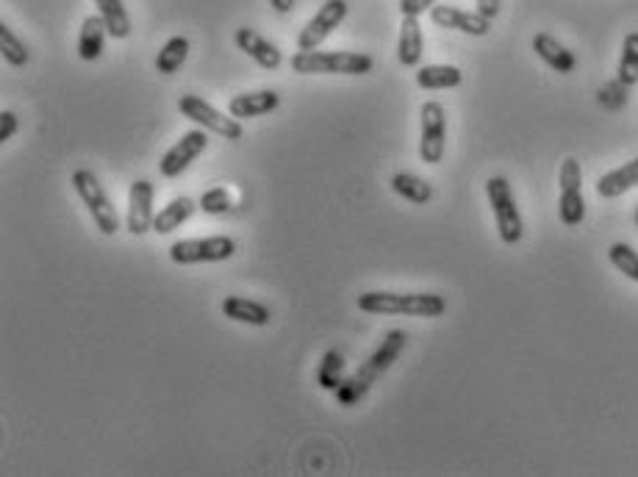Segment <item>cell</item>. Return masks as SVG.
<instances>
[{"label":"cell","mask_w":638,"mask_h":477,"mask_svg":"<svg viewBox=\"0 0 638 477\" xmlns=\"http://www.w3.org/2000/svg\"><path fill=\"white\" fill-rule=\"evenodd\" d=\"M636 225H638V206H636Z\"/></svg>","instance_id":"cell-35"},{"label":"cell","mask_w":638,"mask_h":477,"mask_svg":"<svg viewBox=\"0 0 638 477\" xmlns=\"http://www.w3.org/2000/svg\"><path fill=\"white\" fill-rule=\"evenodd\" d=\"M486 195H489L491 211H494V220H497L500 239L505 245H516L522 239V233H525V222H522V214H519L514 189L508 184V178H503V175L489 178L486 181Z\"/></svg>","instance_id":"cell-5"},{"label":"cell","mask_w":638,"mask_h":477,"mask_svg":"<svg viewBox=\"0 0 638 477\" xmlns=\"http://www.w3.org/2000/svg\"><path fill=\"white\" fill-rule=\"evenodd\" d=\"M0 50H3V59L12 64V67H25L28 59H31L28 45L6 23L0 25Z\"/></svg>","instance_id":"cell-28"},{"label":"cell","mask_w":638,"mask_h":477,"mask_svg":"<svg viewBox=\"0 0 638 477\" xmlns=\"http://www.w3.org/2000/svg\"><path fill=\"white\" fill-rule=\"evenodd\" d=\"M17 128H20L17 114H14V111H3V114H0V145L9 142V139L17 134Z\"/></svg>","instance_id":"cell-32"},{"label":"cell","mask_w":638,"mask_h":477,"mask_svg":"<svg viewBox=\"0 0 638 477\" xmlns=\"http://www.w3.org/2000/svg\"><path fill=\"white\" fill-rule=\"evenodd\" d=\"M436 6V0H400V14L403 17H419V14L430 12Z\"/></svg>","instance_id":"cell-31"},{"label":"cell","mask_w":638,"mask_h":477,"mask_svg":"<svg viewBox=\"0 0 638 477\" xmlns=\"http://www.w3.org/2000/svg\"><path fill=\"white\" fill-rule=\"evenodd\" d=\"M73 189L75 195L84 200L86 211L92 214V220L100 228L103 236H114L120 231V214L106 195V189L98 181V175L92 170H75L73 172Z\"/></svg>","instance_id":"cell-4"},{"label":"cell","mask_w":638,"mask_h":477,"mask_svg":"<svg viewBox=\"0 0 638 477\" xmlns=\"http://www.w3.org/2000/svg\"><path fill=\"white\" fill-rule=\"evenodd\" d=\"M98 14L103 17V23L109 28V34L114 39H128L131 37V17L125 12L123 0H95Z\"/></svg>","instance_id":"cell-24"},{"label":"cell","mask_w":638,"mask_h":477,"mask_svg":"<svg viewBox=\"0 0 638 477\" xmlns=\"http://www.w3.org/2000/svg\"><path fill=\"white\" fill-rule=\"evenodd\" d=\"M638 186V159L627 161L619 170H611L602 175L597 181V195L605 197V200H614V197H622L630 189Z\"/></svg>","instance_id":"cell-20"},{"label":"cell","mask_w":638,"mask_h":477,"mask_svg":"<svg viewBox=\"0 0 638 477\" xmlns=\"http://www.w3.org/2000/svg\"><path fill=\"white\" fill-rule=\"evenodd\" d=\"M422 139H419V159L425 164H439L447 145V111L439 100H428L422 111Z\"/></svg>","instance_id":"cell-9"},{"label":"cell","mask_w":638,"mask_h":477,"mask_svg":"<svg viewBox=\"0 0 638 477\" xmlns=\"http://www.w3.org/2000/svg\"><path fill=\"white\" fill-rule=\"evenodd\" d=\"M222 314L234 322H245V325H253V328H264L270 325V308L264 303H256V300H247V297H239V294H231L222 300Z\"/></svg>","instance_id":"cell-17"},{"label":"cell","mask_w":638,"mask_h":477,"mask_svg":"<svg viewBox=\"0 0 638 477\" xmlns=\"http://www.w3.org/2000/svg\"><path fill=\"white\" fill-rule=\"evenodd\" d=\"M197 206H200L203 214H211V217L228 214V211L234 208V195H231L225 186H214V189H209L206 195L197 200Z\"/></svg>","instance_id":"cell-30"},{"label":"cell","mask_w":638,"mask_h":477,"mask_svg":"<svg viewBox=\"0 0 638 477\" xmlns=\"http://www.w3.org/2000/svg\"><path fill=\"white\" fill-rule=\"evenodd\" d=\"M478 12L483 14V17L494 20L497 12H500V0H478Z\"/></svg>","instance_id":"cell-33"},{"label":"cell","mask_w":638,"mask_h":477,"mask_svg":"<svg viewBox=\"0 0 638 477\" xmlns=\"http://www.w3.org/2000/svg\"><path fill=\"white\" fill-rule=\"evenodd\" d=\"M405 344H408V336L403 331H389L386 336L381 339L378 344V350L369 355L367 361L361 364V367L350 375V378L342 380V386L336 389V400L342 405H356L358 400H364L367 392L378 383L386 369L392 367L394 361L400 358V353L405 350Z\"/></svg>","instance_id":"cell-1"},{"label":"cell","mask_w":638,"mask_h":477,"mask_svg":"<svg viewBox=\"0 0 638 477\" xmlns=\"http://www.w3.org/2000/svg\"><path fill=\"white\" fill-rule=\"evenodd\" d=\"M206 147H209V134H206V128H192V131H186V134L161 156L159 172L164 178H178Z\"/></svg>","instance_id":"cell-11"},{"label":"cell","mask_w":638,"mask_h":477,"mask_svg":"<svg viewBox=\"0 0 638 477\" xmlns=\"http://www.w3.org/2000/svg\"><path fill=\"white\" fill-rule=\"evenodd\" d=\"M186 56H189V39L186 37H172L167 39V45L159 50V59H156V70L161 75L178 73L184 67Z\"/></svg>","instance_id":"cell-25"},{"label":"cell","mask_w":638,"mask_h":477,"mask_svg":"<svg viewBox=\"0 0 638 477\" xmlns=\"http://www.w3.org/2000/svg\"><path fill=\"white\" fill-rule=\"evenodd\" d=\"M344 380V358L342 353H336V350H328V353L322 355V361H319V369H317V383L325 389V392H336L339 386H342Z\"/></svg>","instance_id":"cell-26"},{"label":"cell","mask_w":638,"mask_h":477,"mask_svg":"<svg viewBox=\"0 0 638 477\" xmlns=\"http://www.w3.org/2000/svg\"><path fill=\"white\" fill-rule=\"evenodd\" d=\"M561 200H558V214L566 228H577L580 222L586 220V200H583V170L580 161L564 159L561 164Z\"/></svg>","instance_id":"cell-8"},{"label":"cell","mask_w":638,"mask_h":477,"mask_svg":"<svg viewBox=\"0 0 638 477\" xmlns=\"http://www.w3.org/2000/svg\"><path fill=\"white\" fill-rule=\"evenodd\" d=\"M281 106V95L272 89H258V92H242L234 95L228 103V114L236 120H253V117H264Z\"/></svg>","instance_id":"cell-15"},{"label":"cell","mask_w":638,"mask_h":477,"mask_svg":"<svg viewBox=\"0 0 638 477\" xmlns=\"http://www.w3.org/2000/svg\"><path fill=\"white\" fill-rule=\"evenodd\" d=\"M358 308L367 314H381V317H425L436 319L447 311V300L442 294H400V292H367L358 297Z\"/></svg>","instance_id":"cell-2"},{"label":"cell","mask_w":638,"mask_h":477,"mask_svg":"<svg viewBox=\"0 0 638 477\" xmlns=\"http://www.w3.org/2000/svg\"><path fill=\"white\" fill-rule=\"evenodd\" d=\"M153 195H156V189H153L148 178H139L128 189V220H125V225H128V231L134 233V236L153 231V220H156V214H153Z\"/></svg>","instance_id":"cell-12"},{"label":"cell","mask_w":638,"mask_h":477,"mask_svg":"<svg viewBox=\"0 0 638 477\" xmlns=\"http://www.w3.org/2000/svg\"><path fill=\"white\" fill-rule=\"evenodd\" d=\"M195 208H200V206H197L192 197H186V195L172 197L170 203H167V206L161 208L159 214H156V220H153V231L159 233V236H167V233L178 231L184 222L192 220Z\"/></svg>","instance_id":"cell-18"},{"label":"cell","mask_w":638,"mask_h":477,"mask_svg":"<svg viewBox=\"0 0 638 477\" xmlns=\"http://www.w3.org/2000/svg\"><path fill=\"white\" fill-rule=\"evenodd\" d=\"M619 81L625 86L638 84V31L627 34L619 56Z\"/></svg>","instance_id":"cell-27"},{"label":"cell","mask_w":638,"mask_h":477,"mask_svg":"<svg viewBox=\"0 0 638 477\" xmlns=\"http://www.w3.org/2000/svg\"><path fill=\"white\" fill-rule=\"evenodd\" d=\"M608 258H611V264H614L616 270L622 272L625 278L638 283V253L633 247L625 245V242H616V245L608 250Z\"/></svg>","instance_id":"cell-29"},{"label":"cell","mask_w":638,"mask_h":477,"mask_svg":"<svg viewBox=\"0 0 638 477\" xmlns=\"http://www.w3.org/2000/svg\"><path fill=\"white\" fill-rule=\"evenodd\" d=\"M347 17V0H325L297 37V50H317Z\"/></svg>","instance_id":"cell-10"},{"label":"cell","mask_w":638,"mask_h":477,"mask_svg":"<svg viewBox=\"0 0 638 477\" xmlns=\"http://www.w3.org/2000/svg\"><path fill=\"white\" fill-rule=\"evenodd\" d=\"M392 189L394 195H400L403 200H411L417 206H425V203H430V197H433V186L425 178L414 175V172H397L392 178Z\"/></svg>","instance_id":"cell-23"},{"label":"cell","mask_w":638,"mask_h":477,"mask_svg":"<svg viewBox=\"0 0 638 477\" xmlns=\"http://www.w3.org/2000/svg\"><path fill=\"white\" fill-rule=\"evenodd\" d=\"M430 20L439 28L447 31H461L469 37H486L491 31V20L480 12H464L458 6H433L430 9Z\"/></svg>","instance_id":"cell-13"},{"label":"cell","mask_w":638,"mask_h":477,"mask_svg":"<svg viewBox=\"0 0 638 477\" xmlns=\"http://www.w3.org/2000/svg\"><path fill=\"white\" fill-rule=\"evenodd\" d=\"M372 67V56L350 50H297L292 56V70L300 75H367Z\"/></svg>","instance_id":"cell-3"},{"label":"cell","mask_w":638,"mask_h":477,"mask_svg":"<svg viewBox=\"0 0 638 477\" xmlns=\"http://www.w3.org/2000/svg\"><path fill=\"white\" fill-rule=\"evenodd\" d=\"M106 34H109V28L103 23V17L100 14H89L84 23H81V34H78V56L84 62H98L100 53H103Z\"/></svg>","instance_id":"cell-21"},{"label":"cell","mask_w":638,"mask_h":477,"mask_svg":"<svg viewBox=\"0 0 638 477\" xmlns=\"http://www.w3.org/2000/svg\"><path fill=\"white\" fill-rule=\"evenodd\" d=\"M422 50H425V39H422L419 17H403L400 39H397V59L403 67H417L422 62Z\"/></svg>","instance_id":"cell-19"},{"label":"cell","mask_w":638,"mask_h":477,"mask_svg":"<svg viewBox=\"0 0 638 477\" xmlns=\"http://www.w3.org/2000/svg\"><path fill=\"white\" fill-rule=\"evenodd\" d=\"M236 48L245 50L247 56L258 64V67H264V70H278L283 62L281 50L272 45L270 39L261 37L258 31L253 28H236Z\"/></svg>","instance_id":"cell-14"},{"label":"cell","mask_w":638,"mask_h":477,"mask_svg":"<svg viewBox=\"0 0 638 477\" xmlns=\"http://www.w3.org/2000/svg\"><path fill=\"white\" fill-rule=\"evenodd\" d=\"M178 111L184 114L186 120H192L195 125L222 136V139H228V142H239L245 136V128L236 117H225L222 111L214 109L209 100H203L200 95H181Z\"/></svg>","instance_id":"cell-6"},{"label":"cell","mask_w":638,"mask_h":477,"mask_svg":"<svg viewBox=\"0 0 638 477\" xmlns=\"http://www.w3.org/2000/svg\"><path fill=\"white\" fill-rule=\"evenodd\" d=\"M533 50H536V56H539L541 62L547 64L550 70H555V73H575V53L566 50L564 45L555 37H550V34H536V37H533Z\"/></svg>","instance_id":"cell-16"},{"label":"cell","mask_w":638,"mask_h":477,"mask_svg":"<svg viewBox=\"0 0 638 477\" xmlns=\"http://www.w3.org/2000/svg\"><path fill=\"white\" fill-rule=\"evenodd\" d=\"M461 81H464V73L453 64H428V67H419L417 73V86L422 89H453Z\"/></svg>","instance_id":"cell-22"},{"label":"cell","mask_w":638,"mask_h":477,"mask_svg":"<svg viewBox=\"0 0 638 477\" xmlns=\"http://www.w3.org/2000/svg\"><path fill=\"white\" fill-rule=\"evenodd\" d=\"M236 253V242L231 236H206V239H181L172 242L170 258L172 264H217V261H228Z\"/></svg>","instance_id":"cell-7"},{"label":"cell","mask_w":638,"mask_h":477,"mask_svg":"<svg viewBox=\"0 0 638 477\" xmlns=\"http://www.w3.org/2000/svg\"><path fill=\"white\" fill-rule=\"evenodd\" d=\"M270 6L278 14H289L295 9V0H270Z\"/></svg>","instance_id":"cell-34"}]
</instances>
